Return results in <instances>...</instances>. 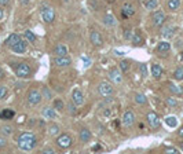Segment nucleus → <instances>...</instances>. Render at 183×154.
<instances>
[{"mask_svg": "<svg viewBox=\"0 0 183 154\" xmlns=\"http://www.w3.org/2000/svg\"><path fill=\"white\" fill-rule=\"evenodd\" d=\"M24 37L28 40L29 43H35L36 41V35L32 31H25L24 32Z\"/></svg>", "mask_w": 183, "mask_h": 154, "instance_id": "7c9ffc66", "label": "nucleus"}, {"mask_svg": "<svg viewBox=\"0 0 183 154\" xmlns=\"http://www.w3.org/2000/svg\"><path fill=\"white\" fill-rule=\"evenodd\" d=\"M178 135L179 136H183V127H181V129L178 131Z\"/></svg>", "mask_w": 183, "mask_h": 154, "instance_id": "09e8293b", "label": "nucleus"}, {"mask_svg": "<svg viewBox=\"0 0 183 154\" xmlns=\"http://www.w3.org/2000/svg\"><path fill=\"white\" fill-rule=\"evenodd\" d=\"M98 91L102 96H110V95H113L114 89H113V87L109 81H101L98 85Z\"/></svg>", "mask_w": 183, "mask_h": 154, "instance_id": "423d86ee", "label": "nucleus"}, {"mask_svg": "<svg viewBox=\"0 0 183 154\" xmlns=\"http://www.w3.org/2000/svg\"><path fill=\"white\" fill-rule=\"evenodd\" d=\"M104 23L106 26H114L116 23H117V21H116V18L112 14H106L104 17Z\"/></svg>", "mask_w": 183, "mask_h": 154, "instance_id": "a878e982", "label": "nucleus"}, {"mask_svg": "<svg viewBox=\"0 0 183 154\" xmlns=\"http://www.w3.org/2000/svg\"><path fill=\"white\" fill-rule=\"evenodd\" d=\"M135 102L138 103V105H147V98H146L145 94H135Z\"/></svg>", "mask_w": 183, "mask_h": 154, "instance_id": "bb28decb", "label": "nucleus"}, {"mask_svg": "<svg viewBox=\"0 0 183 154\" xmlns=\"http://www.w3.org/2000/svg\"><path fill=\"white\" fill-rule=\"evenodd\" d=\"M43 98H46V99H51L52 96H51V92L48 91V88H43Z\"/></svg>", "mask_w": 183, "mask_h": 154, "instance_id": "ea45409f", "label": "nucleus"}, {"mask_svg": "<svg viewBox=\"0 0 183 154\" xmlns=\"http://www.w3.org/2000/svg\"><path fill=\"white\" fill-rule=\"evenodd\" d=\"M152 22H153V25L154 26H161L162 23L165 22V12L164 11H161V10H157V11H154L153 12V15H152Z\"/></svg>", "mask_w": 183, "mask_h": 154, "instance_id": "6e6552de", "label": "nucleus"}, {"mask_svg": "<svg viewBox=\"0 0 183 154\" xmlns=\"http://www.w3.org/2000/svg\"><path fill=\"white\" fill-rule=\"evenodd\" d=\"M168 88H169V91L174 94V95H176V96H182L183 95V88L181 85H175V84H172V83H169Z\"/></svg>", "mask_w": 183, "mask_h": 154, "instance_id": "4be33fe9", "label": "nucleus"}, {"mask_svg": "<svg viewBox=\"0 0 183 154\" xmlns=\"http://www.w3.org/2000/svg\"><path fill=\"white\" fill-rule=\"evenodd\" d=\"M91 131L89 129H87V128H81L80 129V140H81L83 143H87V142H89L91 140Z\"/></svg>", "mask_w": 183, "mask_h": 154, "instance_id": "412c9836", "label": "nucleus"}, {"mask_svg": "<svg viewBox=\"0 0 183 154\" xmlns=\"http://www.w3.org/2000/svg\"><path fill=\"white\" fill-rule=\"evenodd\" d=\"M59 133H61V129H59V127L56 125V124H51V125L48 127V135L50 136H58Z\"/></svg>", "mask_w": 183, "mask_h": 154, "instance_id": "c756f323", "label": "nucleus"}, {"mask_svg": "<svg viewBox=\"0 0 183 154\" xmlns=\"http://www.w3.org/2000/svg\"><path fill=\"white\" fill-rule=\"evenodd\" d=\"M4 146H6V140L3 138H0V149H3Z\"/></svg>", "mask_w": 183, "mask_h": 154, "instance_id": "a18cd8bd", "label": "nucleus"}, {"mask_svg": "<svg viewBox=\"0 0 183 154\" xmlns=\"http://www.w3.org/2000/svg\"><path fill=\"white\" fill-rule=\"evenodd\" d=\"M109 80L113 81L114 84H121V83H123V76H121L120 69L113 68V69L109 70Z\"/></svg>", "mask_w": 183, "mask_h": 154, "instance_id": "1a4fd4ad", "label": "nucleus"}, {"mask_svg": "<svg viewBox=\"0 0 183 154\" xmlns=\"http://www.w3.org/2000/svg\"><path fill=\"white\" fill-rule=\"evenodd\" d=\"M43 117L47 120H54L56 118V112L54 108H44L43 109Z\"/></svg>", "mask_w": 183, "mask_h": 154, "instance_id": "aec40b11", "label": "nucleus"}, {"mask_svg": "<svg viewBox=\"0 0 183 154\" xmlns=\"http://www.w3.org/2000/svg\"><path fill=\"white\" fill-rule=\"evenodd\" d=\"M14 116H15V112L12 109H3L2 112H0V120H4V121L12 120Z\"/></svg>", "mask_w": 183, "mask_h": 154, "instance_id": "dca6fc26", "label": "nucleus"}, {"mask_svg": "<svg viewBox=\"0 0 183 154\" xmlns=\"http://www.w3.org/2000/svg\"><path fill=\"white\" fill-rule=\"evenodd\" d=\"M73 143V139L69 133H62V135H58L56 138V145L61 149H69Z\"/></svg>", "mask_w": 183, "mask_h": 154, "instance_id": "7ed1b4c3", "label": "nucleus"}, {"mask_svg": "<svg viewBox=\"0 0 183 154\" xmlns=\"http://www.w3.org/2000/svg\"><path fill=\"white\" fill-rule=\"evenodd\" d=\"M3 132H4L6 135H11V133H12V128H11V127H3Z\"/></svg>", "mask_w": 183, "mask_h": 154, "instance_id": "37998d69", "label": "nucleus"}, {"mask_svg": "<svg viewBox=\"0 0 183 154\" xmlns=\"http://www.w3.org/2000/svg\"><path fill=\"white\" fill-rule=\"evenodd\" d=\"M174 79L178 80V81H182L183 80V66H179L174 72Z\"/></svg>", "mask_w": 183, "mask_h": 154, "instance_id": "2f4dec72", "label": "nucleus"}, {"mask_svg": "<svg viewBox=\"0 0 183 154\" xmlns=\"http://www.w3.org/2000/svg\"><path fill=\"white\" fill-rule=\"evenodd\" d=\"M40 14H41V18L46 23H52L55 21V11L51 7H48V6H44V7L41 8V12H40Z\"/></svg>", "mask_w": 183, "mask_h": 154, "instance_id": "20e7f679", "label": "nucleus"}, {"mask_svg": "<svg viewBox=\"0 0 183 154\" xmlns=\"http://www.w3.org/2000/svg\"><path fill=\"white\" fill-rule=\"evenodd\" d=\"M146 120H147V124L152 129H158L160 125H161V121H160V117L156 112H149L147 116H146Z\"/></svg>", "mask_w": 183, "mask_h": 154, "instance_id": "39448f33", "label": "nucleus"}, {"mask_svg": "<svg viewBox=\"0 0 183 154\" xmlns=\"http://www.w3.org/2000/svg\"><path fill=\"white\" fill-rule=\"evenodd\" d=\"M121 14L124 18H129V17H132L135 14V7L131 4V3H125L121 8Z\"/></svg>", "mask_w": 183, "mask_h": 154, "instance_id": "2eb2a0df", "label": "nucleus"}, {"mask_svg": "<svg viewBox=\"0 0 183 154\" xmlns=\"http://www.w3.org/2000/svg\"><path fill=\"white\" fill-rule=\"evenodd\" d=\"M158 6V0H147L146 2V8L147 10H156Z\"/></svg>", "mask_w": 183, "mask_h": 154, "instance_id": "473e14b6", "label": "nucleus"}, {"mask_svg": "<svg viewBox=\"0 0 183 154\" xmlns=\"http://www.w3.org/2000/svg\"><path fill=\"white\" fill-rule=\"evenodd\" d=\"M157 52H168L169 50H171V44H169L168 41H161L157 44Z\"/></svg>", "mask_w": 183, "mask_h": 154, "instance_id": "b1692460", "label": "nucleus"}, {"mask_svg": "<svg viewBox=\"0 0 183 154\" xmlns=\"http://www.w3.org/2000/svg\"><path fill=\"white\" fill-rule=\"evenodd\" d=\"M54 109H55V110H64V109H65L64 102H62L61 99H56V100H54Z\"/></svg>", "mask_w": 183, "mask_h": 154, "instance_id": "f704fd0d", "label": "nucleus"}, {"mask_svg": "<svg viewBox=\"0 0 183 154\" xmlns=\"http://www.w3.org/2000/svg\"><path fill=\"white\" fill-rule=\"evenodd\" d=\"M19 40H21L19 35H17V33H11V35L7 37V40H6V44H7L8 47H12L15 43H18Z\"/></svg>", "mask_w": 183, "mask_h": 154, "instance_id": "5701e85b", "label": "nucleus"}, {"mask_svg": "<svg viewBox=\"0 0 183 154\" xmlns=\"http://www.w3.org/2000/svg\"><path fill=\"white\" fill-rule=\"evenodd\" d=\"M41 98H43L41 92L36 88H33L28 92V102L31 103V105H39V103L41 102Z\"/></svg>", "mask_w": 183, "mask_h": 154, "instance_id": "0eeeda50", "label": "nucleus"}, {"mask_svg": "<svg viewBox=\"0 0 183 154\" xmlns=\"http://www.w3.org/2000/svg\"><path fill=\"white\" fill-rule=\"evenodd\" d=\"M14 72H15L17 77H19V79H28V77H31V75H32L31 66H29L28 63H25V62L15 63L14 65Z\"/></svg>", "mask_w": 183, "mask_h": 154, "instance_id": "f03ea898", "label": "nucleus"}, {"mask_svg": "<svg viewBox=\"0 0 183 154\" xmlns=\"http://www.w3.org/2000/svg\"><path fill=\"white\" fill-rule=\"evenodd\" d=\"M139 70H141V73H142V76H143V77L147 76V68H146V65L142 63V65L139 66Z\"/></svg>", "mask_w": 183, "mask_h": 154, "instance_id": "a19ab883", "label": "nucleus"}, {"mask_svg": "<svg viewBox=\"0 0 183 154\" xmlns=\"http://www.w3.org/2000/svg\"><path fill=\"white\" fill-rule=\"evenodd\" d=\"M165 102H167V105L171 106V108H175V106L178 105V100H176L174 96H168V98L165 99Z\"/></svg>", "mask_w": 183, "mask_h": 154, "instance_id": "c9c22d12", "label": "nucleus"}, {"mask_svg": "<svg viewBox=\"0 0 183 154\" xmlns=\"http://www.w3.org/2000/svg\"><path fill=\"white\" fill-rule=\"evenodd\" d=\"M54 63L56 66H59V68H66V66H69L72 63V59L69 58L68 55H64V56H56L54 59Z\"/></svg>", "mask_w": 183, "mask_h": 154, "instance_id": "4468645a", "label": "nucleus"}, {"mask_svg": "<svg viewBox=\"0 0 183 154\" xmlns=\"http://www.w3.org/2000/svg\"><path fill=\"white\" fill-rule=\"evenodd\" d=\"M19 3H21V4H28V3H29V0H19Z\"/></svg>", "mask_w": 183, "mask_h": 154, "instance_id": "8fccbe9b", "label": "nucleus"}, {"mask_svg": "<svg viewBox=\"0 0 183 154\" xmlns=\"http://www.w3.org/2000/svg\"><path fill=\"white\" fill-rule=\"evenodd\" d=\"M89 40H91V43L95 47H101L104 44V39H102L101 33L98 31H91V33H89Z\"/></svg>", "mask_w": 183, "mask_h": 154, "instance_id": "f8f14e48", "label": "nucleus"}, {"mask_svg": "<svg viewBox=\"0 0 183 154\" xmlns=\"http://www.w3.org/2000/svg\"><path fill=\"white\" fill-rule=\"evenodd\" d=\"M11 48L12 52H15V54H25L26 52V48H28V46H26V41L25 40H19L18 43H15L12 47H10Z\"/></svg>", "mask_w": 183, "mask_h": 154, "instance_id": "9b49d317", "label": "nucleus"}, {"mask_svg": "<svg viewBox=\"0 0 183 154\" xmlns=\"http://www.w3.org/2000/svg\"><path fill=\"white\" fill-rule=\"evenodd\" d=\"M3 15H4V12H3V10H2V7H0V19L3 18Z\"/></svg>", "mask_w": 183, "mask_h": 154, "instance_id": "3c124183", "label": "nucleus"}, {"mask_svg": "<svg viewBox=\"0 0 183 154\" xmlns=\"http://www.w3.org/2000/svg\"><path fill=\"white\" fill-rule=\"evenodd\" d=\"M150 70H152V76L154 77V79H160V77L162 76V72H164L161 65H158V63H153Z\"/></svg>", "mask_w": 183, "mask_h": 154, "instance_id": "6ab92c4d", "label": "nucleus"}, {"mask_svg": "<svg viewBox=\"0 0 183 154\" xmlns=\"http://www.w3.org/2000/svg\"><path fill=\"white\" fill-rule=\"evenodd\" d=\"M181 149H182V150H183V142H182V143H181Z\"/></svg>", "mask_w": 183, "mask_h": 154, "instance_id": "864d4df0", "label": "nucleus"}, {"mask_svg": "<svg viewBox=\"0 0 183 154\" xmlns=\"http://www.w3.org/2000/svg\"><path fill=\"white\" fill-rule=\"evenodd\" d=\"M7 87L6 85H0V99L6 98V95H7Z\"/></svg>", "mask_w": 183, "mask_h": 154, "instance_id": "e433bc0d", "label": "nucleus"}, {"mask_svg": "<svg viewBox=\"0 0 183 154\" xmlns=\"http://www.w3.org/2000/svg\"><path fill=\"white\" fill-rule=\"evenodd\" d=\"M54 54L56 56H64V55H68V47L62 43H58L54 48Z\"/></svg>", "mask_w": 183, "mask_h": 154, "instance_id": "a211bd4d", "label": "nucleus"}, {"mask_svg": "<svg viewBox=\"0 0 183 154\" xmlns=\"http://www.w3.org/2000/svg\"><path fill=\"white\" fill-rule=\"evenodd\" d=\"M164 121H165V124H167V127H169V128H176V127H178V120H176V117H174V116L167 117Z\"/></svg>", "mask_w": 183, "mask_h": 154, "instance_id": "c85d7f7f", "label": "nucleus"}, {"mask_svg": "<svg viewBox=\"0 0 183 154\" xmlns=\"http://www.w3.org/2000/svg\"><path fill=\"white\" fill-rule=\"evenodd\" d=\"M174 32H175V28H172V26H165V28L162 29L161 35L164 36L165 39H171L172 36H174Z\"/></svg>", "mask_w": 183, "mask_h": 154, "instance_id": "cd10ccee", "label": "nucleus"}, {"mask_svg": "<svg viewBox=\"0 0 183 154\" xmlns=\"http://www.w3.org/2000/svg\"><path fill=\"white\" fill-rule=\"evenodd\" d=\"M10 0H0V6H7Z\"/></svg>", "mask_w": 183, "mask_h": 154, "instance_id": "49530a36", "label": "nucleus"}, {"mask_svg": "<svg viewBox=\"0 0 183 154\" xmlns=\"http://www.w3.org/2000/svg\"><path fill=\"white\" fill-rule=\"evenodd\" d=\"M17 145L22 152H32L37 146V138L32 132H22L17 138Z\"/></svg>", "mask_w": 183, "mask_h": 154, "instance_id": "f257e3e1", "label": "nucleus"}, {"mask_svg": "<svg viewBox=\"0 0 183 154\" xmlns=\"http://www.w3.org/2000/svg\"><path fill=\"white\" fill-rule=\"evenodd\" d=\"M131 43L135 47L143 46V37H142V35H141V32H139V31H135L134 32V35H132V39H131Z\"/></svg>", "mask_w": 183, "mask_h": 154, "instance_id": "f3484780", "label": "nucleus"}, {"mask_svg": "<svg viewBox=\"0 0 183 154\" xmlns=\"http://www.w3.org/2000/svg\"><path fill=\"white\" fill-rule=\"evenodd\" d=\"M132 35H134V33H132L131 29H124V39L125 40H131Z\"/></svg>", "mask_w": 183, "mask_h": 154, "instance_id": "58836bf2", "label": "nucleus"}, {"mask_svg": "<svg viewBox=\"0 0 183 154\" xmlns=\"http://www.w3.org/2000/svg\"><path fill=\"white\" fill-rule=\"evenodd\" d=\"M164 152L168 154H179V150L176 149V147H165Z\"/></svg>", "mask_w": 183, "mask_h": 154, "instance_id": "4c0bfd02", "label": "nucleus"}, {"mask_svg": "<svg viewBox=\"0 0 183 154\" xmlns=\"http://www.w3.org/2000/svg\"><path fill=\"white\" fill-rule=\"evenodd\" d=\"M134 123H135V113L131 112V110H127L124 113V116H123V125L125 128H129L131 125H134Z\"/></svg>", "mask_w": 183, "mask_h": 154, "instance_id": "9d476101", "label": "nucleus"}, {"mask_svg": "<svg viewBox=\"0 0 183 154\" xmlns=\"http://www.w3.org/2000/svg\"><path fill=\"white\" fill-rule=\"evenodd\" d=\"M105 2H109V0H105Z\"/></svg>", "mask_w": 183, "mask_h": 154, "instance_id": "5fc2aeb1", "label": "nucleus"}, {"mask_svg": "<svg viewBox=\"0 0 183 154\" xmlns=\"http://www.w3.org/2000/svg\"><path fill=\"white\" fill-rule=\"evenodd\" d=\"M43 153H46V154H54L55 150L51 149V147H47V149H43Z\"/></svg>", "mask_w": 183, "mask_h": 154, "instance_id": "c03bdc74", "label": "nucleus"}, {"mask_svg": "<svg viewBox=\"0 0 183 154\" xmlns=\"http://www.w3.org/2000/svg\"><path fill=\"white\" fill-rule=\"evenodd\" d=\"M72 102L76 103L77 106H81L83 103H84V95H83V92L80 91V89H73V92H72Z\"/></svg>", "mask_w": 183, "mask_h": 154, "instance_id": "ddd939ff", "label": "nucleus"}, {"mask_svg": "<svg viewBox=\"0 0 183 154\" xmlns=\"http://www.w3.org/2000/svg\"><path fill=\"white\" fill-rule=\"evenodd\" d=\"M167 7L169 11H176V10L181 7V0H168Z\"/></svg>", "mask_w": 183, "mask_h": 154, "instance_id": "393cba45", "label": "nucleus"}, {"mask_svg": "<svg viewBox=\"0 0 183 154\" xmlns=\"http://www.w3.org/2000/svg\"><path fill=\"white\" fill-rule=\"evenodd\" d=\"M120 70H121V72H128V69H129V61H120Z\"/></svg>", "mask_w": 183, "mask_h": 154, "instance_id": "72a5a7b5", "label": "nucleus"}, {"mask_svg": "<svg viewBox=\"0 0 183 154\" xmlns=\"http://www.w3.org/2000/svg\"><path fill=\"white\" fill-rule=\"evenodd\" d=\"M102 147H101V145H95L94 147H92V150H94V152H96V150H101Z\"/></svg>", "mask_w": 183, "mask_h": 154, "instance_id": "de8ad7c7", "label": "nucleus"}, {"mask_svg": "<svg viewBox=\"0 0 183 154\" xmlns=\"http://www.w3.org/2000/svg\"><path fill=\"white\" fill-rule=\"evenodd\" d=\"M0 77H4V73H3L2 69H0Z\"/></svg>", "mask_w": 183, "mask_h": 154, "instance_id": "603ef678", "label": "nucleus"}, {"mask_svg": "<svg viewBox=\"0 0 183 154\" xmlns=\"http://www.w3.org/2000/svg\"><path fill=\"white\" fill-rule=\"evenodd\" d=\"M76 106H77V105H76V103H70V105H69V106H68L69 112H70V113H72V114H75V113H76Z\"/></svg>", "mask_w": 183, "mask_h": 154, "instance_id": "79ce46f5", "label": "nucleus"}]
</instances>
